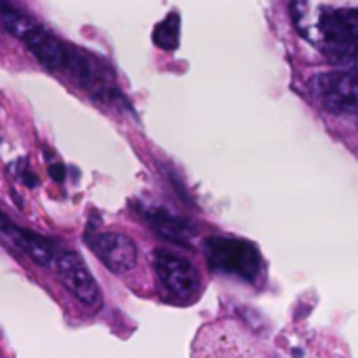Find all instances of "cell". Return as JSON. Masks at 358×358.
I'll return each instance as SVG.
<instances>
[{
  "label": "cell",
  "instance_id": "1",
  "mask_svg": "<svg viewBox=\"0 0 358 358\" xmlns=\"http://www.w3.org/2000/svg\"><path fill=\"white\" fill-rule=\"evenodd\" d=\"M206 258L212 271L245 281H254L262 266L258 248L235 237H210L206 241Z\"/></svg>",
  "mask_w": 358,
  "mask_h": 358
},
{
  "label": "cell",
  "instance_id": "2",
  "mask_svg": "<svg viewBox=\"0 0 358 358\" xmlns=\"http://www.w3.org/2000/svg\"><path fill=\"white\" fill-rule=\"evenodd\" d=\"M323 52L334 63L358 61V8H325L319 15Z\"/></svg>",
  "mask_w": 358,
  "mask_h": 358
},
{
  "label": "cell",
  "instance_id": "3",
  "mask_svg": "<svg viewBox=\"0 0 358 358\" xmlns=\"http://www.w3.org/2000/svg\"><path fill=\"white\" fill-rule=\"evenodd\" d=\"M315 94L325 109L338 115H358V69H342L317 76Z\"/></svg>",
  "mask_w": 358,
  "mask_h": 358
},
{
  "label": "cell",
  "instance_id": "4",
  "mask_svg": "<svg viewBox=\"0 0 358 358\" xmlns=\"http://www.w3.org/2000/svg\"><path fill=\"white\" fill-rule=\"evenodd\" d=\"M153 266L159 283L170 296L178 300H191L199 292V275L189 260L166 250H155Z\"/></svg>",
  "mask_w": 358,
  "mask_h": 358
},
{
  "label": "cell",
  "instance_id": "5",
  "mask_svg": "<svg viewBox=\"0 0 358 358\" xmlns=\"http://www.w3.org/2000/svg\"><path fill=\"white\" fill-rule=\"evenodd\" d=\"M57 271L59 277L63 281V285L69 289V294L76 296L78 302L96 308L101 304V292L99 285L94 281V277L90 275L88 266L84 264V260L76 254V252H61L57 254Z\"/></svg>",
  "mask_w": 358,
  "mask_h": 358
},
{
  "label": "cell",
  "instance_id": "6",
  "mask_svg": "<svg viewBox=\"0 0 358 358\" xmlns=\"http://www.w3.org/2000/svg\"><path fill=\"white\" fill-rule=\"evenodd\" d=\"M0 241H4L6 245L23 252L27 258H31L36 264L40 266H52L57 262V254H55V248L52 243L38 235V233H31L27 229H21L17 224H13L4 212L0 210Z\"/></svg>",
  "mask_w": 358,
  "mask_h": 358
},
{
  "label": "cell",
  "instance_id": "7",
  "mask_svg": "<svg viewBox=\"0 0 358 358\" xmlns=\"http://www.w3.org/2000/svg\"><path fill=\"white\" fill-rule=\"evenodd\" d=\"M90 250L111 273H128L136 264V245L130 237L122 233H101L88 239Z\"/></svg>",
  "mask_w": 358,
  "mask_h": 358
},
{
  "label": "cell",
  "instance_id": "8",
  "mask_svg": "<svg viewBox=\"0 0 358 358\" xmlns=\"http://www.w3.org/2000/svg\"><path fill=\"white\" fill-rule=\"evenodd\" d=\"M25 44L46 69H50V71L67 69L69 48L63 42H59L55 36H50L42 25L25 40Z\"/></svg>",
  "mask_w": 358,
  "mask_h": 358
},
{
  "label": "cell",
  "instance_id": "9",
  "mask_svg": "<svg viewBox=\"0 0 358 358\" xmlns=\"http://www.w3.org/2000/svg\"><path fill=\"white\" fill-rule=\"evenodd\" d=\"M145 216H147L149 227H151L157 235H162L164 239L174 241V243H178V245H189L191 229H189V224H187L182 218H178V216H174L172 212L162 210V208H149V210L145 212Z\"/></svg>",
  "mask_w": 358,
  "mask_h": 358
},
{
  "label": "cell",
  "instance_id": "10",
  "mask_svg": "<svg viewBox=\"0 0 358 358\" xmlns=\"http://www.w3.org/2000/svg\"><path fill=\"white\" fill-rule=\"evenodd\" d=\"M0 21L8 29V34H13L21 42H25L40 27V23L34 17H29L8 0H0Z\"/></svg>",
  "mask_w": 358,
  "mask_h": 358
},
{
  "label": "cell",
  "instance_id": "11",
  "mask_svg": "<svg viewBox=\"0 0 358 358\" xmlns=\"http://www.w3.org/2000/svg\"><path fill=\"white\" fill-rule=\"evenodd\" d=\"M153 42L162 50H176L180 44V15L176 10L168 13L153 29Z\"/></svg>",
  "mask_w": 358,
  "mask_h": 358
},
{
  "label": "cell",
  "instance_id": "12",
  "mask_svg": "<svg viewBox=\"0 0 358 358\" xmlns=\"http://www.w3.org/2000/svg\"><path fill=\"white\" fill-rule=\"evenodd\" d=\"M15 174H17V178H19L23 185H27V187H36V185H38V178H36V174L31 172V168L27 166L25 159H21L19 164H15Z\"/></svg>",
  "mask_w": 358,
  "mask_h": 358
},
{
  "label": "cell",
  "instance_id": "13",
  "mask_svg": "<svg viewBox=\"0 0 358 358\" xmlns=\"http://www.w3.org/2000/svg\"><path fill=\"white\" fill-rule=\"evenodd\" d=\"M289 10H292V17H294L296 25L302 27V17L308 13V0H292Z\"/></svg>",
  "mask_w": 358,
  "mask_h": 358
},
{
  "label": "cell",
  "instance_id": "14",
  "mask_svg": "<svg viewBox=\"0 0 358 358\" xmlns=\"http://www.w3.org/2000/svg\"><path fill=\"white\" fill-rule=\"evenodd\" d=\"M48 174H50L52 180L61 182V180H65V166L63 164H50L48 166Z\"/></svg>",
  "mask_w": 358,
  "mask_h": 358
}]
</instances>
